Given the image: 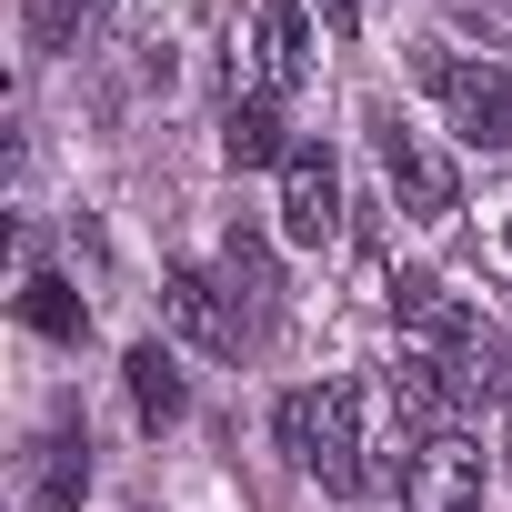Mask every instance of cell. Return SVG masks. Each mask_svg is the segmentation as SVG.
I'll return each instance as SVG.
<instances>
[{
	"label": "cell",
	"mask_w": 512,
	"mask_h": 512,
	"mask_svg": "<svg viewBox=\"0 0 512 512\" xmlns=\"http://www.w3.org/2000/svg\"><path fill=\"white\" fill-rule=\"evenodd\" d=\"M272 432H282L292 472H312L322 492H372V432H362V392H342V382H312V392H292V402L272 412Z\"/></svg>",
	"instance_id": "cell-1"
},
{
	"label": "cell",
	"mask_w": 512,
	"mask_h": 512,
	"mask_svg": "<svg viewBox=\"0 0 512 512\" xmlns=\"http://www.w3.org/2000/svg\"><path fill=\"white\" fill-rule=\"evenodd\" d=\"M412 71H422V91L452 111V131H462L472 151H502V141H512V81H502L492 61H462V51H412Z\"/></svg>",
	"instance_id": "cell-2"
},
{
	"label": "cell",
	"mask_w": 512,
	"mask_h": 512,
	"mask_svg": "<svg viewBox=\"0 0 512 512\" xmlns=\"http://www.w3.org/2000/svg\"><path fill=\"white\" fill-rule=\"evenodd\" d=\"M402 512H482V442L432 422L412 442V472H402Z\"/></svg>",
	"instance_id": "cell-3"
},
{
	"label": "cell",
	"mask_w": 512,
	"mask_h": 512,
	"mask_svg": "<svg viewBox=\"0 0 512 512\" xmlns=\"http://www.w3.org/2000/svg\"><path fill=\"white\" fill-rule=\"evenodd\" d=\"M372 141H382V171H392L402 211L442 231V221L462 211V181H452V161H442V151H432V141H422V131L402 121V111H382V121H372Z\"/></svg>",
	"instance_id": "cell-4"
},
{
	"label": "cell",
	"mask_w": 512,
	"mask_h": 512,
	"mask_svg": "<svg viewBox=\"0 0 512 512\" xmlns=\"http://www.w3.org/2000/svg\"><path fill=\"white\" fill-rule=\"evenodd\" d=\"M292 81H312V11L302 0H262L251 51H231V91H292Z\"/></svg>",
	"instance_id": "cell-5"
},
{
	"label": "cell",
	"mask_w": 512,
	"mask_h": 512,
	"mask_svg": "<svg viewBox=\"0 0 512 512\" xmlns=\"http://www.w3.org/2000/svg\"><path fill=\"white\" fill-rule=\"evenodd\" d=\"M161 312H171V332H181L191 352H211V362H231V352L251 342L231 282H211V272H161Z\"/></svg>",
	"instance_id": "cell-6"
},
{
	"label": "cell",
	"mask_w": 512,
	"mask_h": 512,
	"mask_svg": "<svg viewBox=\"0 0 512 512\" xmlns=\"http://www.w3.org/2000/svg\"><path fill=\"white\" fill-rule=\"evenodd\" d=\"M282 241H302V251L342 241V171H332L322 141H302V151L282 161Z\"/></svg>",
	"instance_id": "cell-7"
},
{
	"label": "cell",
	"mask_w": 512,
	"mask_h": 512,
	"mask_svg": "<svg viewBox=\"0 0 512 512\" xmlns=\"http://www.w3.org/2000/svg\"><path fill=\"white\" fill-rule=\"evenodd\" d=\"M392 312H402V332H422L432 352H462V342L482 332V322L452 302V282H432V272H402V282H392Z\"/></svg>",
	"instance_id": "cell-8"
},
{
	"label": "cell",
	"mask_w": 512,
	"mask_h": 512,
	"mask_svg": "<svg viewBox=\"0 0 512 512\" xmlns=\"http://www.w3.org/2000/svg\"><path fill=\"white\" fill-rule=\"evenodd\" d=\"M81 482H91V432L61 412V422L41 432V462H31V512H71Z\"/></svg>",
	"instance_id": "cell-9"
},
{
	"label": "cell",
	"mask_w": 512,
	"mask_h": 512,
	"mask_svg": "<svg viewBox=\"0 0 512 512\" xmlns=\"http://www.w3.org/2000/svg\"><path fill=\"white\" fill-rule=\"evenodd\" d=\"M221 161H231V171H272V161H292L272 91H231V111H221Z\"/></svg>",
	"instance_id": "cell-10"
},
{
	"label": "cell",
	"mask_w": 512,
	"mask_h": 512,
	"mask_svg": "<svg viewBox=\"0 0 512 512\" xmlns=\"http://www.w3.org/2000/svg\"><path fill=\"white\" fill-rule=\"evenodd\" d=\"M442 392L452 402H512V342L502 332H472L462 352H442Z\"/></svg>",
	"instance_id": "cell-11"
},
{
	"label": "cell",
	"mask_w": 512,
	"mask_h": 512,
	"mask_svg": "<svg viewBox=\"0 0 512 512\" xmlns=\"http://www.w3.org/2000/svg\"><path fill=\"white\" fill-rule=\"evenodd\" d=\"M121 372H131V412H141L151 432H171V422L191 412V382H181V362H171L161 342H141V352H131Z\"/></svg>",
	"instance_id": "cell-12"
},
{
	"label": "cell",
	"mask_w": 512,
	"mask_h": 512,
	"mask_svg": "<svg viewBox=\"0 0 512 512\" xmlns=\"http://www.w3.org/2000/svg\"><path fill=\"white\" fill-rule=\"evenodd\" d=\"M221 282H231L241 322L272 312V302H282V282H272V241H262V231H231V241H221Z\"/></svg>",
	"instance_id": "cell-13"
},
{
	"label": "cell",
	"mask_w": 512,
	"mask_h": 512,
	"mask_svg": "<svg viewBox=\"0 0 512 512\" xmlns=\"http://www.w3.org/2000/svg\"><path fill=\"white\" fill-rule=\"evenodd\" d=\"M21 322H31L41 342H81V332H91V312H81V292H71L61 272H31V292H21Z\"/></svg>",
	"instance_id": "cell-14"
},
{
	"label": "cell",
	"mask_w": 512,
	"mask_h": 512,
	"mask_svg": "<svg viewBox=\"0 0 512 512\" xmlns=\"http://www.w3.org/2000/svg\"><path fill=\"white\" fill-rule=\"evenodd\" d=\"M91 11H101V0H21V21H31V51H71Z\"/></svg>",
	"instance_id": "cell-15"
},
{
	"label": "cell",
	"mask_w": 512,
	"mask_h": 512,
	"mask_svg": "<svg viewBox=\"0 0 512 512\" xmlns=\"http://www.w3.org/2000/svg\"><path fill=\"white\" fill-rule=\"evenodd\" d=\"M322 21L332 31H362V0H322Z\"/></svg>",
	"instance_id": "cell-16"
},
{
	"label": "cell",
	"mask_w": 512,
	"mask_h": 512,
	"mask_svg": "<svg viewBox=\"0 0 512 512\" xmlns=\"http://www.w3.org/2000/svg\"><path fill=\"white\" fill-rule=\"evenodd\" d=\"M502 251H512V221H502Z\"/></svg>",
	"instance_id": "cell-17"
}]
</instances>
